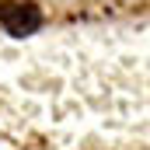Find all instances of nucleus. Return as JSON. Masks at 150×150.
<instances>
[{"label": "nucleus", "mask_w": 150, "mask_h": 150, "mask_svg": "<svg viewBox=\"0 0 150 150\" xmlns=\"http://www.w3.org/2000/svg\"><path fill=\"white\" fill-rule=\"evenodd\" d=\"M0 21L14 38H25L42 25V14L32 4H0Z\"/></svg>", "instance_id": "nucleus-1"}]
</instances>
